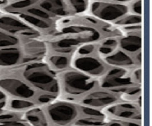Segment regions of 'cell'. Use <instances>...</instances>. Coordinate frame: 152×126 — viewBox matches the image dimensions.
Masks as SVG:
<instances>
[{"instance_id": "6da1fadb", "label": "cell", "mask_w": 152, "mask_h": 126, "mask_svg": "<svg viewBox=\"0 0 152 126\" xmlns=\"http://www.w3.org/2000/svg\"><path fill=\"white\" fill-rule=\"evenodd\" d=\"M18 70H7L23 79L38 92H47L59 96L60 88L56 72L47 63L35 61L19 66Z\"/></svg>"}, {"instance_id": "7a4b0ae2", "label": "cell", "mask_w": 152, "mask_h": 126, "mask_svg": "<svg viewBox=\"0 0 152 126\" xmlns=\"http://www.w3.org/2000/svg\"><path fill=\"white\" fill-rule=\"evenodd\" d=\"M60 94L62 98L71 99L74 102L98 87V80L70 67L57 73Z\"/></svg>"}, {"instance_id": "3957f363", "label": "cell", "mask_w": 152, "mask_h": 126, "mask_svg": "<svg viewBox=\"0 0 152 126\" xmlns=\"http://www.w3.org/2000/svg\"><path fill=\"white\" fill-rule=\"evenodd\" d=\"M42 107L50 125H74L81 116L79 105L68 100H55Z\"/></svg>"}, {"instance_id": "277c9868", "label": "cell", "mask_w": 152, "mask_h": 126, "mask_svg": "<svg viewBox=\"0 0 152 126\" xmlns=\"http://www.w3.org/2000/svg\"><path fill=\"white\" fill-rule=\"evenodd\" d=\"M0 89L8 98L34 100L38 91L17 75L6 71L0 76Z\"/></svg>"}, {"instance_id": "5b68a950", "label": "cell", "mask_w": 152, "mask_h": 126, "mask_svg": "<svg viewBox=\"0 0 152 126\" xmlns=\"http://www.w3.org/2000/svg\"><path fill=\"white\" fill-rule=\"evenodd\" d=\"M88 10L91 17L107 22H115L129 13V4L124 1H91Z\"/></svg>"}, {"instance_id": "8992f818", "label": "cell", "mask_w": 152, "mask_h": 126, "mask_svg": "<svg viewBox=\"0 0 152 126\" xmlns=\"http://www.w3.org/2000/svg\"><path fill=\"white\" fill-rule=\"evenodd\" d=\"M103 111L106 114L107 118L124 122H134L139 125L141 124V105L137 102L121 100L104 108Z\"/></svg>"}, {"instance_id": "52a82bcc", "label": "cell", "mask_w": 152, "mask_h": 126, "mask_svg": "<svg viewBox=\"0 0 152 126\" xmlns=\"http://www.w3.org/2000/svg\"><path fill=\"white\" fill-rule=\"evenodd\" d=\"M71 67L84 74L99 80L110 68L97 55L79 56L73 55Z\"/></svg>"}, {"instance_id": "ba28073f", "label": "cell", "mask_w": 152, "mask_h": 126, "mask_svg": "<svg viewBox=\"0 0 152 126\" xmlns=\"http://www.w3.org/2000/svg\"><path fill=\"white\" fill-rule=\"evenodd\" d=\"M0 30L22 38H36L42 35L41 33L19 19L16 15L0 14Z\"/></svg>"}, {"instance_id": "9c48e42d", "label": "cell", "mask_w": 152, "mask_h": 126, "mask_svg": "<svg viewBox=\"0 0 152 126\" xmlns=\"http://www.w3.org/2000/svg\"><path fill=\"white\" fill-rule=\"evenodd\" d=\"M121 100L120 96L115 93L97 87L76 100L75 102L80 105L103 110Z\"/></svg>"}, {"instance_id": "30bf717a", "label": "cell", "mask_w": 152, "mask_h": 126, "mask_svg": "<svg viewBox=\"0 0 152 126\" xmlns=\"http://www.w3.org/2000/svg\"><path fill=\"white\" fill-rule=\"evenodd\" d=\"M131 72L132 70L129 69L110 67L108 71L98 80V87L113 91L136 84L132 80Z\"/></svg>"}, {"instance_id": "8fae6325", "label": "cell", "mask_w": 152, "mask_h": 126, "mask_svg": "<svg viewBox=\"0 0 152 126\" xmlns=\"http://www.w3.org/2000/svg\"><path fill=\"white\" fill-rule=\"evenodd\" d=\"M48 52L72 56L79 46L87 42L83 38L73 35L56 36L46 42Z\"/></svg>"}, {"instance_id": "7c38bea8", "label": "cell", "mask_w": 152, "mask_h": 126, "mask_svg": "<svg viewBox=\"0 0 152 126\" xmlns=\"http://www.w3.org/2000/svg\"><path fill=\"white\" fill-rule=\"evenodd\" d=\"M19 47L23 55V64L39 61L48 52L47 43L39 37L20 39Z\"/></svg>"}, {"instance_id": "4fadbf2b", "label": "cell", "mask_w": 152, "mask_h": 126, "mask_svg": "<svg viewBox=\"0 0 152 126\" xmlns=\"http://www.w3.org/2000/svg\"><path fill=\"white\" fill-rule=\"evenodd\" d=\"M23 55L19 46L0 49V68L8 70L23 64Z\"/></svg>"}, {"instance_id": "5bb4252c", "label": "cell", "mask_w": 152, "mask_h": 126, "mask_svg": "<svg viewBox=\"0 0 152 126\" xmlns=\"http://www.w3.org/2000/svg\"><path fill=\"white\" fill-rule=\"evenodd\" d=\"M118 48L123 52L133 56L142 49L141 31L127 32L124 35L118 37Z\"/></svg>"}, {"instance_id": "9a60e30c", "label": "cell", "mask_w": 152, "mask_h": 126, "mask_svg": "<svg viewBox=\"0 0 152 126\" xmlns=\"http://www.w3.org/2000/svg\"><path fill=\"white\" fill-rule=\"evenodd\" d=\"M101 58L110 67H118V68L132 70L134 67H137L135 64L133 57L129 54L123 52L119 48L108 56Z\"/></svg>"}, {"instance_id": "2e32d148", "label": "cell", "mask_w": 152, "mask_h": 126, "mask_svg": "<svg viewBox=\"0 0 152 126\" xmlns=\"http://www.w3.org/2000/svg\"><path fill=\"white\" fill-rule=\"evenodd\" d=\"M37 6L48 12L56 19L73 16L66 1H38Z\"/></svg>"}, {"instance_id": "e0dca14e", "label": "cell", "mask_w": 152, "mask_h": 126, "mask_svg": "<svg viewBox=\"0 0 152 126\" xmlns=\"http://www.w3.org/2000/svg\"><path fill=\"white\" fill-rule=\"evenodd\" d=\"M16 16L25 22H26L30 26L39 31L42 34V33L49 34V33L53 32L56 28V22H48V21L44 20V19L28 14V13H21Z\"/></svg>"}, {"instance_id": "ac0fdd59", "label": "cell", "mask_w": 152, "mask_h": 126, "mask_svg": "<svg viewBox=\"0 0 152 126\" xmlns=\"http://www.w3.org/2000/svg\"><path fill=\"white\" fill-rule=\"evenodd\" d=\"M71 55L48 52L46 63L52 70L56 73H59L71 67Z\"/></svg>"}, {"instance_id": "d6986e66", "label": "cell", "mask_w": 152, "mask_h": 126, "mask_svg": "<svg viewBox=\"0 0 152 126\" xmlns=\"http://www.w3.org/2000/svg\"><path fill=\"white\" fill-rule=\"evenodd\" d=\"M24 119L31 125H50L42 106H36L23 113Z\"/></svg>"}, {"instance_id": "ffe728a7", "label": "cell", "mask_w": 152, "mask_h": 126, "mask_svg": "<svg viewBox=\"0 0 152 126\" xmlns=\"http://www.w3.org/2000/svg\"><path fill=\"white\" fill-rule=\"evenodd\" d=\"M37 106L34 100L24 99L8 98L6 105V110L16 113H24L26 110Z\"/></svg>"}, {"instance_id": "44dd1931", "label": "cell", "mask_w": 152, "mask_h": 126, "mask_svg": "<svg viewBox=\"0 0 152 126\" xmlns=\"http://www.w3.org/2000/svg\"><path fill=\"white\" fill-rule=\"evenodd\" d=\"M38 3V1H13L9 2L2 10L7 13L17 15L22 13L29 7L34 6Z\"/></svg>"}, {"instance_id": "7402d4cb", "label": "cell", "mask_w": 152, "mask_h": 126, "mask_svg": "<svg viewBox=\"0 0 152 126\" xmlns=\"http://www.w3.org/2000/svg\"><path fill=\"white\" fill-rule=\"evenodd\" d=\"M20 39L0 30V49L6 47L19 46Z\"/></svg>"}, {"instance_id": "603a6c76", "label": "cell", "mask_w": 152, "mask_h": 126, "mask_svg": "<svg viewBox=\"0 0 152 126\" xmlns=\"http://www.w3.org/2000/svg\"><path fill=\"white\" fill-rule=\"evenodd\" d=\"M22 13H28V14L32 15V16H37V17L40 18L42 19H44V20L48 21V22H56V19L54 17L51 16L50 14H49L48 12H46L45 10H44L43 9L40 8L39 7L37 6V4H35L34 6L29 7L28 9H27L26 10H25Z\"/></svg>"}, {"instance_id": "cb8c5ba5", "label": "cell", "mask_w": 152, "mask_h": 126, "mask_svg": "<svg viewBox=\"0 0 152 126\" xmlns=\"http://www.w3.org/2000/svg\"><path fill=\"white\" fill-rule=\"evenodd\" d=\"M68 7L71 10L73 16L74 14L83 13L88 10L89 1H80V0H72V1H66Z\"/></svg>"}, {"instance_id": "d4e9b609", "label": "cell", "mask_w": 152, "mask_h": 126, "mask_svg": "<svg viewBox=\"0 0 152 126\" xmlns=\"http://www.w3.org/2000/svg\"><path fill=\"white\" fill-rule=\"evenodd\" d=\"M141 23H142V16H137V15L132 14L130 13L114 22L115 25L123 27L134 25H141Z\"/></svg>"}, {"instance_id": "484cf974", "label": "cell", "mask_w": 152, "mask_h": 126, "mask_svg": "<svg viewBox=\"0 0 152 126\" xmlns=\"http://www.w3.org/2000/svg\"><path fill=\"white\" fill-rule=\"evenodd\" d=\"M80 113L81 116H87V117L99 118V119H106L107 116L103 111V110L94 108V107H87V106L80 105Z\"/></svg>"}, {"instance_id": "4316f807", "label": "cell", "mask_w": 152, "mask_h": 126, "mask_svg": "<svg viewBox=\"0 0 152 126\" xmlns=\"http://www.w3.org/2000/svg\"><path fill=\"white\" fill-rule=\"evenodd\" d=\"M59 96L47 92H38L34 101L39 106H44L57 99Z\"/></svg>"}, {"instance_id": "83f0119b", "label": "cell", "mask_w": 152, "mask_h": 126, "mask_svg": "<svg viewBox=\"0 0 152 126\" xmlns=\"http://www.w3.org/2000/svg\"><path fill=\"white\" fill-rule=\"evenodd\" d=\"M97 43H86L79 46L74 55L79 56H88L96 55Z\"/></svg>"}, {"instance_id": "f1b7e54d", "label": "cell", "mask_w": 152, "mask_h": 126, "mask_svg": "<svg viewBox=\"0 0 152 126\" xmlns=\"http://www.w3.org/2000/svg\"><path fill=\"white\" fill-rule=\"evenodd\" d=\"M105 119H99V118L87 117V116H80L74 123L75 125H107Z\"/></svg>"}, {"instance_id": "f546056e", "label": "cell", "mask_w": 152, "mask_h": 126, "mask_svg": "<svg viewBox=\"0 0 152 126\" xmlns=\"http://www.w3.org/2000/svg\"><path fill=\"white\" fill-rule=\"evenodd\" d=\"M142 1H134L129 3V13L137 16H142Z\"/></svg>"}, {"instance_id": "4dcf8cb0", "label": "cell", "mask_w": 152, "mask_h": 126, "mask_svg": "<svg viewBox=\"0 0 152 126\" xmlns=\"http://www.w3.org/2000/svg\"><path fill=\"white\" fill-rule=\"evenodd\" d=\"M132 78L134 84L137 85H141L142 82V70L140 67H136L133 68L131 72Z\"/></svg>"}, {"instance_id": "1f68e13d", "label": "cell", "mask_w": 152, "mask_h": 126, "mask_svg": "<svg viewBox=\"0 0 152 126\" xmlns=\"http://www.w3.org/2000/svg\"><path fill=\"white\" fill-rule=\"evenodd\" d=\"M8 99V97L7 96L5 93L0 89V101H3V100H6Z\"/></svg>"}, {"instance_id": "d6a6232c", "label": "cell", "mask_w": 152, "mask_h": 126, "mask_svg": "<svg viewBox=\"0 0 152 126\" xmlns=\"http://www.w3.org/2000/svg\"><path fill=\"white\" fill-rule=\"evenodd\" d=\"M10 1H0V8L3 9L9 4Z\"/></svg>"}, {"instance_id": "836d02e7", "label": "cell", "mask_w": 152, "mask_h": 126, "mask_svg": "<svg viewBox=\"0 0 152 126\" xmlns=\"http://www.w3.org/2000/svg\"><path fill=\"white\" fill-rule=\"evenodd\" d=\"M0 113H1V112H0Z\"/></svg>"}]
</instances>
